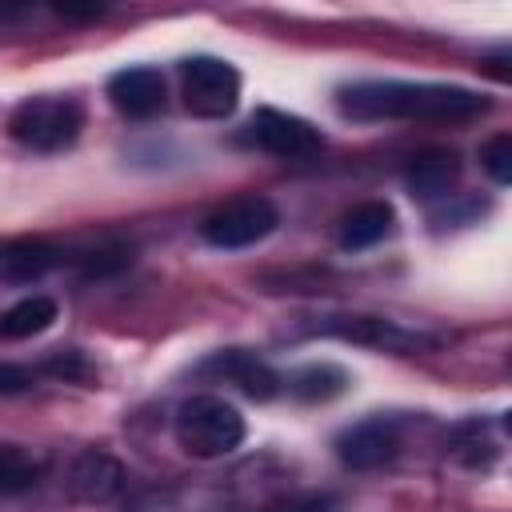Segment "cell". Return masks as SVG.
<instances>
[{"label": "cell", "instance_id": "14", "mask_svg": "<svg viewBox=\"0 0 512 512\" xmlns=\"http://www.w3.org/2000/svg\"><path fill=\"white\" fill-rule=\"evenodd\" d=\"M392 220H396V212H392V204H384V200H368V204H356L344 220H340V248H348V252H360V248H372V244H380L388 232H392Z\"/></svg>", "mask_w": 512, "mask_h": 512}, {"label": "cell", "instance_id": "13", "mask_svg": "<svg viewBox=\"0 0 512 512\" xmlns=\"http://www.w3.org/2000/svg\"><path fill=\"white\" fill-rule=\"evenodd\" d=\"M456 176H460L456 152H448V148H428V152L412 156V164H408V172H404V184H408V192H412L416 200H440V196H448V188L456 184Z\"/></svg>", "mask_w": 512, "mask_h": 512}, {"label": "cell", "instance_id": "2", "mask_svg": "<svg viewBox=\"0 0 512 512\" xmlns=\"http://www.w3.org/2000/svg\"><path fill=\"white\" fill-rule=\"evenodd\" d=\"M244 440V416L224 396H188L176 408V444L196 460H216L240 448Z\"/></svg>", "mask_w": 512, "mask_h": 512}, {"label": "cell", "instance_id": "8", "mask_svg": "<svg viewBox=\"0 0 512 512\" xmlns=\"http://www.w3.org/2000/svg\"><path fill=\"white\" fill-rule=\"evenodd\" d=\"M248 140L272 156H312L324 136L320 128H312L304 116H292V112H280V108H256V116L248 120Z\"/></svg>", "mask_w": 512, "mask_h": 512}, {"label": "cell", "instance_id": "6", "mask_svg": "<svg viewBox=\"0 0 512 512\" xmlns=\"http://www.w3.org/2000/svg\"><path fill=\"white\" fill-rule=\"evenodd\" d=\"M280 224V212L268 196H236L228 204H220L216 212L204 216L200 224V236L212 244V248H248L264 236H272Z\"/></svg>", "mask_w": 512, "mask_h": 512}, {"label": "cell", "instance_id": "10", "mask_svg": "<svg viewBox=\"0 0 512 512\" xmlns=\"http://www.w3.org/2000/svg\"><path fill=\"white\" fill-rule=\"evenodd\" d=\"M204 376H216V380H228L236 384L244 396L252 400H272L280 392V376L248 348H224V352H212L204 364H200Z\"/></svg>", "mask_w": 512, "mask_h": 512}, {"label": "cell", "instance_id": "12", "mask_svg": "<svg viewBox=\"0 0 512 512\" xmlns=\"http://www.w3.org/2000/svg\"><path fill=\"white\" fill-rule=\"evenodd\" d=\"M60 264V248L48 240H0V284H32Z\"/></svg>", "mask_w": 512, "mask_h": 512}, {"label": "cell", "instance_id": "21", "mask_svg": "<svg viewBox=\"0 0 512 512\" xmlns=\"http://www.w3.org/2000/svg\"><path fill=\"white\" fill-rule=\"evenodd\" d=\"M32 380H36L32 368H24V364H0V396H20V392L32 388Z\"/></svg>", "mask_w": 512, "mask_h": 512}, {"label": "cell", "instance_id": "16", "mask_svg": "<svg viewBox=\"0 0 512 512\" xmlns=\"http://www.w3.org/2000/svg\"><path fill=\"white\" fill-rule=\"evenodd\" d=\"M40 476H44L40 456H32L20 444H0V496H20V492L36 488Z\"/></svg>", "mask_w": 512, "mask_h": 512}, {"label": "cell", "instance_id": "5", "mask_svg": "<svg viewBox=\"0 0 512 512\" xmlns=\"http://www.w3.org/2000/svg\"><path fill=\"white\" fill-rule=\"evenodd\" d=\"M184 108L200 120H224L240 104V72L220 56H188L180 64Z\"/></svg>", "mask_w": 512, "mask_h": 512}, {"label": "cell", "instance_id": "15", "mask_svg": "<svg viewBox=\"0 0 512 512\" xmlns=\"http://www.w3.org/2000/svg\"><path fill=\"white\" fill-rule=\"evenodd\" d=\"M56 320V300L52 296H24L0 316V340H28L52 328Z\"/></svg>", "mask_w": 512, "mask_h": 512}, {"label": "cell", "instance_id": "18", "mask_svg": "<svg viewBox=\"0 0 512 512\" xmlns=\"http://www.w3.org/2000/svg\"><path fill=\"white\" fill-rule=\"evenodd\" d=\"M480 164L488 168V176L496 184H508L512 180V136L508 132H496L484 148H480Z\"/></svg>", "mask_w": 512, "mask_h": 512}, {"label": "cell", "instance_id": "7", "mask_svg": "<svg viewBox=\"0 0 512 512\" xmlns=\"http://www.w3.org/2000/svg\"><path fill=\"white\" fill-rule=\"evenodd\" d=\"M400 444H404V424L396 416H368V420H360L336 436V456L348 468L368 472V468L396 460Z\"/></svg>", "mask_w": 512, "mask_h": 512}, {"label": "cell", "instance_id": "17", "mask_svg": "<svg viewBox=\"0 0 512 512\" xmlns=\"http://www.w3.org/2000/svg\"><path fill=\"white\" fill-rule=\"evenodd\" d=\"M348 388V372L340 368V364H308V368H300L292 380H288V392L296 396V400H332V396H340Z\"/></svg>", "mask_w": 512, "mask_h": 512}, {"label": "cell", "instance_id": "19", "mask_svg": "<svg viewBox=\"0 0 512 512\" xmlns=\"http://www.w3.org/2000/svg\"><path fill=\"white\" fill-rule=\"evenodd\" d=\"M44 372L48 376H56V380H92V364H88V356L80 352V348H60V352H52L48 360H44Z\"/></svg>", "mask_w": 512, "mask_h": 512}, {"label": "cell", "instance_id": "1", "mask_svg": "<svg viewBox=\"0 0 512 512\" xmlns=\"http://www.w3.org/2000/svg\"><path fill=\"white\" fill-rule=\"evenodd\" d=\"M336 108L352 120H468L488 108V96L456 84L356 80L336 92Z\"/></svg>", "mask_w": 512, "mask_h": 512}, {"label": "cell", "instance_id": "3", "mask_svg": "<svg viewBox=\"0 0 512 512\" xmlns=\"http://www.w3.org/2000/svg\"><path fill=\"white\" fill-rule=\"evenodd\" d=\"M84 128V108L72 96H32L8 116V132L28 152H64Z\"/></svg>", "mask_w": 512, "mask_h": 512}, {"label": "cell", "instance_id": "11", "mask_svg": "<svg viewBox=\"0 0 512 512\" xmlns=\"http://www.w3.org/2000/svg\"><path fill=\"white\" fill-rule=\"evenodd\" d=\"M108 100H112L116 112H124L132 120L152 116L164 104V76H160V68H148V64L120 68L108 80Z\"/></svg>", "mask_w": 512, "mask_h": 512}, {"label": "cell", "instance_id": "4", "mask_svg": "<svg viewBox=\"0 0 512 512\" xmlns=\"http://www.w3.org/2000/svg\"><path fill=\"white\" fill-rule=\"evenodd\" d=\"M300 332L308 336H336L348 344H364V348H380V352H420V348H436L440 340L416 328H404L396 320L384 316H368V312H328V316H300Z\"/></svg>", "mask_w": 512, "mask_h": 512}, {"label": "cell", "instance_id": "20", "mask_svg": "<svg viewBox=\"0 0 512 512\" xmlns=\"http://www.w3.org/2000/svg\"><path fill=\"white\" fill-rule=\"evenodd\" d=\"M260 512H336V500L324 496V492H304V496H284V500H272L268 508Z\"/></svg>", "mask_w": 512, "mask_h": 512}, {"label": "cell", "instance_id": "9", "mask_svg": "<svg viewBox=\"0 0 512 512\" xmlns=\"http://www.w3.org/2000/svg\"><path fill=\"white\" fill-rule=\"evenodd\" d=\"M68 496L76 504H108L124 488V464L104 448H84L68 468Z\"/></svg>", "mask_w": 512, "mask_h": 512}]
</instances>
